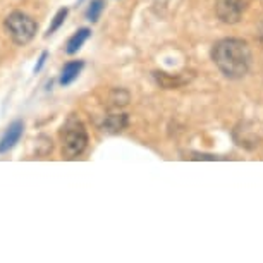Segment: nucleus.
<instances>
[{
	"label": "nucleus",
	"instance_id": "nucleus-5",
	"mask_svg": "<svg viewBox=\"0 0 263 263\" xmlns=\"http://www.w3.org/2000/svg\"><path fill=\"white\" fill-rule=\"evenodd\" d=\"M23 133H24V122L23 121H12L9 124V127L6 129V133L0 138V155L4 153H9L12 150L14 146L17 145L19 140L23 138Z\"/></svg>",
	"mask_w": 263,
	"mask_h": 263
},
{
	"label": "nucleus",
	"instance_id": "nucleus-8",
	"mask_svg": "<svg viewBox=\"0 0 263 263\" xmlns=\"http://www.w3.org/2000/svg\"><path fill=\"white\" fill-rule=\"evenodd\" d=\"M90 36H91V29L90 28H79L66 43V53H67V55H74V53H78Z\"/></svg>",
	"mask_w": 263,
	"mask_h": 263
},
{
	"label": "nucleus",
	"instance_id": "nucleus-9",
	"mask_svg": "<svg viewBox=\"0 0 263 263\" xmlns=\"http://www.w3.org/2000/svg\"><path fill=\"white\" fill-rule=\"evenodd\" d=\"M103 11H105V0H91L86 11V17L90 19L91 23H97Z\"/></svg>",
	"mask_w": 263,
	"mask_h": 263
},
{
	"label": "nucleus",
	"instance_id": "nucleus-12",
	"mask_svg": "<svg viewBox=\"0 0 263 263\" xmlns=\"http://www.w3.org/2000/svg\"><path fill=\"white\" fill-rule=\"evenodd\" d=\"M47 59H48V52H42V55H40V59H38V64L34 66V72L42 71L43 66H45V62H47Z\"/></svg>",
	"mask_w": 263,
	"mask_h": 263
},
{
	"label": "nucleus",
	"instance_id": "nucleus-2",
	"mask_svg": "<svg viewBox=\"0 0 263 263\" xmlns=\"http://www.w3.org/2000/svg\"><path fill=\"white\" fill-rule=\"evenodd\" d=\"M61 143H62V157L67 160H74L88 146V131L76 116H69L67 121L61 127Z\"/></svg>",
	"mask_w": 263,
	"mask_h": 263
},
{
	"label": "nucleus",
	"instance_id": "nucleus-3",
	"mask_svg": "<svg viewBox=\"0 0 263 263\" xmlns=\"http://www.w3.org/2000/svg\"><path fill=\"white\" fill-rule=\"evenodd\" d=\"M4 26H6L7 34L11 36V40L16 45H28L31 40L36 36L38 31V24L36 21L28 16L26 12L21 11H14L6 17L4 21Z\"/></svg>",
	"mask_w": 263,
	"mask_h": 263
},
{
	"label": "nucleus",
	"instance_id": "nucleus-10",
	"mask_svg": "<svg viewBox=\"0 0 263 263\" xmlns=\"http://www.w3.org/2000/svg\"><path fill=\"white\" fill-rule=\"evenodd\" d=\"M129 100H131V95L122 88H116V90L110 91V102L114 107H126Z\"/></svg>",
	"mask_w": 263,
	"mask_h": 263
},
{
	"label": "nucleus",
	"instance_id": "nucleus-1",
	"mask_svg": "<svg viewBox=\"0 0 263 263\" xmlns=\"http://www.w3.org/2000/svg\"><path fill=\"white\" fill-rule=\"evenodd\" d=\"M212 61L229 79L245 78L251 67V50L239 38H222L212 48Z\"/></svg>",
	"mask_w": 263,
	"mask_h": 263
},
{
	"label": "nucleus",
	"instance_id": "nucleus-7",
	"mask_svg": "<svg viewBox=\"0 0 263 263\" xmlns=\"http://www.w3.org/2000/svg\"><path fill=\"white\" fill-rule=\"evenodd\" d=\"M83 67H84L83 61H71V62L64 64V67L61 71V78H59V83H61L62 86H69V84H72L78 79L79 74H81Z\"/></svg>",
	"mask_w": 263,
	"mask_h": 263
},
{
	"label": "nucleus",
	"instance_id": "nucleus-11",
	"mask_svg": "<svg viewBox=\"0 0 263 263\" xmlns=\"http://www.w3.org/2000/svg\"><path fill=\"white\" fill-rule=\"evenodd\" d=\"M67 14H69V9H67V7L59 9L57 14H55V16H53V19H52L50 26H48V29H47V36H48V34H53L59 28L62 26L64 21H66V17H67Z\"/></svg>",
	"mask_w": 263,
	"mask_h": 263
},
{
	"label": "nucleus",
	"instance_id": "nucleus-6",
	"mask_svg": "<svg viewBox=\"0 0 263 263\" xmlns=\"http://www.w3.org/2000/svg\"><path fill=\"white\" fill-rule=\"evenodd\" d=\"M127 124H129V117L126 114H110V116L103 119L100 127L107 135H119V133H122L127 127Z\"/></svg>",
	"mask_w": 263,
	"mask_h": 263
},
{
	"label": "nucleus",
	"instance_id": "nucleus-4",
	"mask_svg": "<svg viewBox=\"0 0 263 263\" xmlns=\"http://www.w3.org/2000/svg\"><path fill=\"white\" fill-rule=\"evenodd\" d=\"M215 11L222 23L236 24L246 11V0H217Z\"/></svg>",
	"mask_w": 263,
	"mask_h": 263
}]
</instances>
